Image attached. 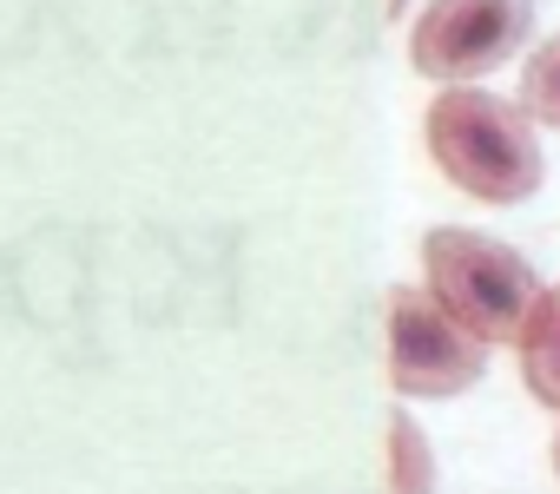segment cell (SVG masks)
<instances>
[{
	"label": "cell",
	"mask_w": 560,
	"mask_h": 494,
	"mask_svg": "<svg viewBox=\"0 0 560 494\" xmlns=\"http://www.w3.org/2000/svg\"><path fill=\"white\" fill-rule=\"evenodd\" d=\"M409 14V0H383V21H402Z\"/></svg>",
	"instance_id": "obj_8"
},
{
	"label": "cell",
	"mask_w": 560,
	"mask_h": 494,
	"mask_svg": "<svg viewBox=\"0 0 560 494\" xmlns=\"http://www.w3.org/2000/svg\"><path fill=\"white\" fill-rule=\"evenodd\" d=\"M534 126L540 119L521 99H501L481 86H442L429 119H422V139H429L435 172L455 191H468L481 204H521L547 178Z\"/></svg>",
	"instance_id": "obj_1"
},
{
	"label": "cell",
	"mask_w": 560,
	"mask_h": 494,
	"mask_svg": "<svg viewBox=\"0 0 560 494\" xmlns=\"http://www.w3.org/2000/svg\"><path fill=\"white\" fill-rule=\"evenodd\" d=\"M422 284L481 343H521L527 317L547 297L540 278H534V264L514 251V244L481 237V231H462V224H435L422 237Z\"/></svg>",
	"instance_id": "obj_2"
},
{
	"label": "cell",
	"mask_w": 560,
	"mask_h": 494,
	"mask_svg": "<svg viewBox=\"0 0 560 494\" xmlns=\"http://www.w3.org/2000/svg\"><path fill=\"white\" fill-rule=\"evenodd\" d=\"M521 383H527V396L540 402V409H560V284L540 297V310L527 317V330H521Z\"/></svg>",
	"instance_id": "obj_5"
},
{
	"label": "cell",
	"mask_w": 560,
	"mask_h": 494,
	"mask_svg": "<svg viewBox=\"0 0 560 494\" xmlns=\"http://www.w3.org/2000/svg\"><path fill=\"white\" fill-rule=\"evenodd\" d=\"M534 0H429L409 27V67L435 86H475L521 54Z\"/></svg>",
	"instance_id": "obj_4"
},
{
	"label": "cell",
	"mask_w": 560,
	"mask_h": 494,
	"mask_svg": "<svg viewBox=\"0 0 560 494\" xmlns=\"http://www.w3.org/2000/svg\"><path fill=\"white\" fill-rule=\"evenodd\" d=\"M389 494H435V455L409 409H389Z\"/></svg>",
	"instance_id": "obj_6"
},
{
	"label": "cell",
	"mask_w": 560,
	"mask_h": 494,
	"mask_svg": "<svg viewBox=\"0 0 560 494\" xmlns=\"http://www.w3.org/2000/svg\"><path fill=\"white\" fill-rule=\"evenodd\" d=\"M521 106L540 119V126H560V34L540 40L527 54V73H521Z\"/></svg>",
	"instance_id": "obj_7"
},
{
	"label": "cell",
	"mask_w": 560,
	"mask_h": 494,
	"mask_svg": "<svg viewBox=\"0 0 560 494\" xmlns=\"http://www.w3.org/2000/svg\"><path fill=\"white\" fill-rule=\"evenodd\" d=\"M383 343H389V383H396V396L442 402V396L475 389L481 369H488V343L468 324H455L435 304V291L396 284L389 304H383Z\"/></svg>",
	"instance_id": "obj_3"
},
{
	"label": "cell",
	"mask_w": 560,
	"mask_h": 494,
	"mask_svg": "<svg viewBox=\"0 0 560 494\" xmlns=\"http://www.w3.org/2000/svg\"><path fill=\"white\" fill-rule=\"evenodd\" d=\"M553 474H560V435H553Z\"/></svg>",
	"instance_id": "obj_9"
}]
</instances>
